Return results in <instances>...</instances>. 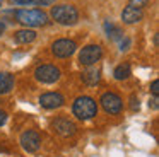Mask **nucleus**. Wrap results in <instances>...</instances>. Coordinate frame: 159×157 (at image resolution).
Instances as JSON below:
<instances>
[{
  "label": "nucleus",
  "instance_id": "nucleus-1",
  "mask_svg": "<svg viewBox=\"0 0 159 157\" xmlns=\"http://www.w3.org/2000/svg\"><path fill=\"white\" fill-rule=\"evenodd\" d=\"M72 113L75 114L77 119L87 121V119H93L98 114V104L89 96H79L72 104Z\"/></svg>",
  "mask_w": 159,
  "mask_h": 157
},
{
  "label": "nucleus",
  "instance_id": "nucleus-2",
  "mask_svg": "<svg viewBox=\"0 0 159 157\" xmlns=\"http://www.w3.org/2000/svg\"><path fill=\"white\" fill-rule=\"evenodd\" d=\"M16 19L26 27H39L48 24V16L39 9H21L16 12Z\"/></svg>",
  "mask_w": 159,
  "mask_h": 157
},
{
  "label": "nucleus",
  "instance_id": "nucleus-3",
  "mask_svg": "<svg viewBox=\"0 0 159 157\" xmlns=\"http://www.w3.org/2000/svg\"><path fill=\"white\" fill-rule=\"evenodd\" d=\"M52 17L55 22L62 24V26H74L79 20V12L74 5L62 3V5H55L52 9Z\"/></svg>",
  "mask_w": 159,
  "mask_h": 157
},
{
  "label": "nucleus",
  "instance_id": "nucleus-4",
  "mask_svg": "<svg viewBox=\"0 0 159 157\" xmlns=\"http://www.w3.org/2000/svg\"><path fill=\"white\" fill-rule=\"evenodd\" d=\"M103 58V48L99 44H87L79 53V63L84 67H93Z\"/></svg>",
  "mask_w": 159,
  "mask_h": 157
},
{
  "label": "nucleus",
  "instance_id": "nucleus-5",
  "mask_svg": "<svg viewBox=\"0 0 159 157\" xmlns=\"http://www.w3.org/2000/svg\"><path fill=\"white\" fill-rule=\"evenodd\" d=\"M62 77V72L55 65H39L34 70V78L41 84H55Z\"/></svg>",
  "mask_w": 159,
  "mask_h": 157
},
{
  "label": "nucleus",
  "instance_id": "nucleus-6",
  "mask_svg": "<svg viewBox=\"0 0 159 157\" xmlns=\"http://www.w3.org/2000/svg\"><path fill=\"white\" fill-rule=\"evenodd\" d=\"M99 102H101V108H103L108 114H118V113L121 111V108H123L121 97L118 94H115V92H104V94L101 96Z\"/></svg>",
  "mask_w": 159,
  "mask_h": 157
},
{
  "label": "nucleus",
  "instance_id": "nucleus-7",
  "mask_svg": "<svg viewBox=\"0 0 159 157\" xmlns=\"http://www.w3.org/2000/svg\"><path fill=\"white\" fill-rule=\"evenodd\" d=\"M77 44L75 41L67 39V38H62V39H57L55 43L52 44V53L55 55L57 58H69L75 53Z\"/></svg>",
  "mask_w": 159,
  "mask_h": 157
},
{
  "label": "nucleus",
  "instance_id": "nucleus-8",
  "mask_svg": "<svg viewBox=\"0 0 159 157\" xmlns=\"http://www.w3.org/2000/svg\"><path fill=\"white\" fill-rule=\"evenodd\" d=\"M21 147L26 150V152L33 154V152H38L39 147H41V137H39L38 132L34 130H28L21 135Z\"/></svg>",
  "mask_w": 159,
  "mask_h": 157
},
{
  "label": "nucleus",
  "instance_id": "nucleus-9",
  "mask_svg": "<svg viewBox=\"0 0 159 157\" xmlns=\"http://www.w3.org/2000/svg\"><path fill=\"white\" fill-rule=\"evenodd\" d=\"M52 126H53V130H55V132L58 133L60 137H63V138L75 135V132H77V126L74 125V123L70 121L69 118H63V116L57 118L55 121L52 123Z\"/></svg>",
  "mask_w": 159,
  "mask_h": 157
},
{
  "label": "nucleus",
  "instance_id": "nucleus-10",
  "mask_svg": "<svg viewBox=\"0 0 159 157\" xmlns=\"http://www.w3.org/2000/svg\"><path fill=\"white\" fill-rule=\"evenodd\" d=\"M38 102H39V106L45 108V109H57V108H60V106H63L65 99H63V96L60 94V92H45V94L39 96Z\"/></svg>",
  "mask_w": 159,
  "mask_h": 157
},
{
  "label": "nucleus",
  "instance_id": "nucleus-11",
  "mask_svg": "<svg viewBox=\"0 0 159 157\" xmlns=\"http://www.w3.org/2000/svg\"><path fill=\"white\" fill-rule=\"evenodd\" d=\"M142 17H144V10L135 9V7H130V5H127L121 12V20L125 24H135L139 20H142Z\"/></svg>",
  "mask_w": 159,
  "mask_h": 157
},
{
  "label": "nucleus",
  "instance_id": "nucleus-12",
  "mask_svg": "<svg viewBox=\"0 0 159 157\" xmlns=\"http://www.w3.org/2000/svg\"><path fill=\"white\" fill-rule=\"evenodd\" d=\"M80 77H82L84 84L89 85V87H93V85H96L98 82L101 80V70L93 65V67H87L86 70L82 72V75H80Z\"/></svg>",
  "mask_w": 159,
  "mask_h": 157
},
{
  "label": "nucleus",
  "instance_id": "nucleus-13",
  "mask_svg": "<svg viewBox=\"0 0 159 157\" xmlns=\"http://www.w3.org/2000/svg\"><path fill=\"white\" fill-rule=\"evenodd\" d=\"M14 39H16V43H19V44L33 43V41L36 39V31L29 29V27H26V29H19V31H16Z\"/></svg>",
  "mask_w": 159,
  "mask_h": 157
},
{
  "label": "nucleus",
  "instance_id": "nucleus-14",
  "mask_svg": "<svg viewBox=\"0 0 159 157\" xmlns=\"http://www.w3.org/2000/svg\"><path fill=\"white\" fill-rule=\"evenodd\" d=\"M14 89V75L9 72L0 74V94H9Z\"/></svg>",
  "mask_w": 159,
  "mask_h": 157
},
{
  "label": "nucleus",
  "instance_id": "nucleus-15",
  "mask_svg": "<svg viewBox=\"0 0 159 157\" xmlns=\"http://www.w3.org/2000/svg\"><path fill=\"white\" fill-rule=\"evenodd\" d=\"M103 27H104V31H106L108 38H110L111 41H120L121 38H123V31L118 26H115L113 22H110V20H106V22L103 24Z\"/></svg>",
  "mask_w": 159,
  "mask_h": 157
},
{
  "label": "nucleus",
  "instance_id": "nucleus-16",
  "mask_svg": "<svg viewBox=\"0 0 159 157\" xmlns=\"http://www.w3.org/2000/svg\"><path fill=\"white\" fill-rule=\"evenodd\" d=\"M132 75V67H130V63H121V65H118L116 68H115V72H113V77L116 78V80H127L128 77Z\"/></svg>",
  "mask_w": 159,
  "mask_h": 157
},
{
  "label": "nucleus",
  "instance_id": "nucleus-17",
  "mask_svg": "<svg viewBox=\"0 0 159 157\" xmlns=\"http://www.w3.org/2000/svg\"><path fill=\"white\" fill-rule=\"evenodd\" d=\"M147 3H149V0H128V5L135 7V9H144Z\"/></svg>",
  "mask_w": 159,
  "mask_h": 157
},
{
  "label": "nucleus",
  "instance_id": "nucleus-18",
  "mask_svg": "<svg viewBox=\"0 0 159 157\" xmlns=\"http://www.w3.org/2000/svg\"><path fill=\"white\" fill-rule=\"evenodd\" d=\"M36 0H9V3L11 5H31V3H34Z\"/></svg>",
  "mask_w": 159,
  "mask_h": 157
},
{
  "label": "nucleus",
  "instance_id": "nucleus-19",
  "mask_svg": "<svg viewBox=\"0 0 159 157\" xmlns=\"http://www.w3.org/2000/svg\"><path fill=\"white\" fill-rule=\"evenodd\" d=\"M130 44H132V41L130 39H128V38H121V39H120V50L121 51H125V50H128V48H130Z\"/></svg>",
  "mask_w": 159,
  "mask_h": 157
},
{
  "label": "nucleus",
  "instance_id": "nucleus-20",
  "mask_svg": "<svg viewBox=\"0 0 159 157\" xmlns=\"http://www.w3.org/2000/svg\"><path fill=\"white\" fill-rule=\"evenodd\" d=\"M151 92H152V96H154V97H157V96H159V80H157V78H156V80H152Z\"/></svg>",
  "mask_w": 159,
  "mask_h": 157
},
{
  "label": "nucleus",
  "instance_id": "nucleus-21",
  "mask_svg": "<svg viewBox=\"0 0 159 157\" xmlns=\"http://www.w3.org/2000/svg\"><path fill=\"white\" fill-rule=\"evenodd\" d=\"M139 108H140V106H139V99L135 97V96H132L130 97V109L132 111H139Z\"/></svg>",
  "mask_w": 159,
  "mask_h": 157
},
{
  "label": "nucleus",
  "instance_id": "nucleus-22",
  "mask_svg": "<svg viewBox=\"0 0 159 157\" xmlns=\"http://www.w3.org/2000/svg\"><path fill=\"white\" fill-rule=\"evenodd\" d=\"M149 108H152V109H159V99L152 96V99H149Z\"/></svg>",
  "mask_w": 159,
  "mask_h": 157
},
{
  "label": "nucleus",
  "instance_id": "nucleus-23",
  "mask_svg": "<svg viewBox=\"0 0 159 157\" xmlns=\"http://www.w3.org/2000/svg\"><path fill=\"white\" fill-rule=\"evenodd\" d=\"M36 5L39 7H46V5H52V3H55V0H36Z\"/></svg>",
  "mask_w": 159,
  "mask_h": 157
},
{
  "label": "nucleus",
  "instance_id": "nucleus-24",
  "mask_svg": "<svg viewBox=\"0 0 159 157\" xmlns=\"http://www.w3.org/2000/svg\"><path fill=\"white\" fill-rule=\"evenodd\" d=\"M5 121H7V113L0 109V126H4V125H5Z\"/></svg>",
  "mask_w": 159,
  "mask_h": 157
},
{
  "label": "nucleus",
  "instance_id": "nucleus-25",
  "mask_svg": "<svg viewBox=\"0 0 159 157\" xmlns=\"http://www.w3.org/2000/svg\"><path fill=\"white\" fill-rule=\"evenodd\" d=\"M4 31H5V22H4L2 19H0V34L4 33Z\"/></svg>",
  "mask_w": 159,
  "mask_h": 157
},
{
  "label": "nucleus",
  "instance_id": "nucleus-26",
  "mask_svg": "<svg viewBox=\"0 0 159 157\" xmlns=\"http://www.w3.org/2000/svg\"><path fill=\"white\" fill-rule=\"evenodd\" d=\"M0 3H2V0H0Z\"/></svg>",
  "mask_w": 159,
  "mask_h": 157
}]
</instances>
